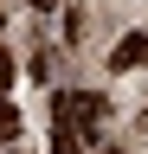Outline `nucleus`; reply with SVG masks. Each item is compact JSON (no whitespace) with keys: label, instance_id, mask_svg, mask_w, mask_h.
I'll return each mask as SVG.
<instances>
[{"label":"nucleus","instance_id":"obj_1","mask_svg":"<svg viewBox=\"0 0 148 154\" xmlns=\"http://www.w3.org/2000/svg\"><path fill=\"white\" fill-rule=\"evenodd\" d=\"M103 122V103L90 90H58L52 96V128H71V135H97Z\"/></svg>","mask_w":148,"mask_h":154},{"label":"nucleus","instance_id":"obj_2","mask_svg":"<svg viewBox=\"0 0 148 154\" xmlns=\"http://www.w3.org/2000/svg\"><path fill=\"white\" fill-rule=\"evenodd\" d=\"M135 64H148V32H129L116 51H109V71H135Z\"/></svg>","mask_w":148,"mask_h":154},{"label":"nucleus","instance_id":"obj_3","mask_svg":"<svg viewBox=\"0 0 148 154\" xmlns=\"http://www.w3.org/2000/svg\"><path fill=\"white\" fill-rule=\"evenodd\" d=\"M52 154H84V135H71V128H52Z\"/></svg>","mask_w":148,"mask_h":154},{"label":"nucleus","instance_id":"obj_4","mask_svg":"<svg viewBox=\"0 0 148 154\" xmlns=\"http://www.w3.org/2000/svg\"><path fill=\"white\" fill-rule=\"evenodd\" d=\"M13 135H20V109L0 96V141H13Z\"/></svg>","mask_w":148,"mask_h":154},{"label":"nucleus","instance_id":"obj_5","mask_svg":"<svg viewBox=\"0 0 148 154\" xmlns=\"http://www.w3.org/2000/svg\"><path fill=\"white\" fill-rule=\"evenodd\" d=\"M13 77H20V71H13V58H7V51H0V96L13 90Z\"/></svg>","mask_w":148,"mask_h":154},{"label":"nucleus","instance_id":"obj_6","mask_svg":"<svg viewBox=\"0 0 148 154\" xmlns=\"http://www.w3.org/2000/svg\"><path fill=\"white\" fill-rule=\"evenodd\" d=\"M32 7H39V13H52V7H58V0H32Z\"/></svg>","mask_w":148,"mask_h":154},{"label":"nucleus","instance_id":"obj_7","mask_svg":"<svg viewBox=\"0 0 148 154\" xmlns=\"http://www.w3.org/2000/svg\"><path fill=\"white\" fill-rule=\"evenodd\" d=\"M0 32H7V13H0Z\"/></svg>","mask_w":148,"mask_h":154}]
</instances>
